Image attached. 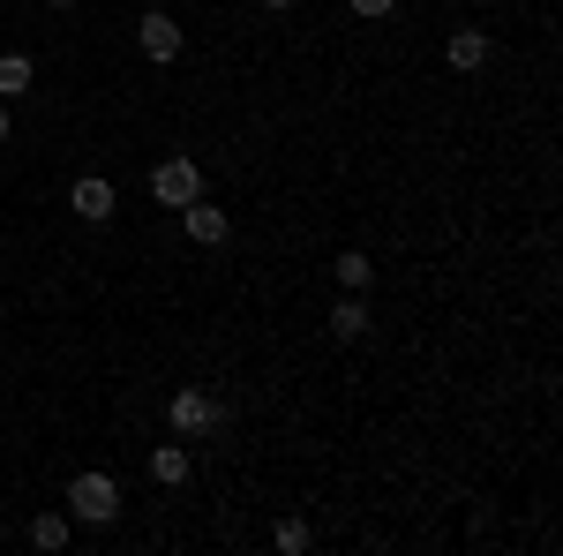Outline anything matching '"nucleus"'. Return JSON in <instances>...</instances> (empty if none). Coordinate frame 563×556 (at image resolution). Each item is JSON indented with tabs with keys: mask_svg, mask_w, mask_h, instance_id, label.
I'll return each mask as SVG.
<instances>
[{
	"mask_svg": "<svg viewBox=\"0 0 563 556\" xmlns=\"http://www.w3.org/2000/svg\"><path fill=\"white\" fill-rule=\"evenodd\" d=\"M151 196H158L166 211L196 204V196H203V166H196V159H158V166H151Z\"/></svg>",
	"mask_w": 563,
	"mask_h": 556,
	"instance_id": "7ed1b4c3",
	"label": "nucleus"
},
{
	"mask_svg": "<svg viewBox=\"0 0 563 556\" xmlns=\"http://www.w3.org/2000/svg\"><path fill=\"white\" fill-rule=\"evenodd\" d=\"M68 519L76 526H113L121 519V481L113 473H76L68 481Z\"/></svg>",
	"mask_w": 563,
	"mask_h": 556,
	"instance_id": "f03ea898",
	"label": "nucleus"
},
{
	"mask_svg": "<svg viewBox=\"0 0 563 556\" xmlns=\"http://www.w3.org/2000/svg\"><path fill=\"white\" fill-rule=\"evenodd\" d=\"M45 8H76V0H45Z\"/></svg>",
	"mask_w": 563,
	"mask_h": 556,
	"instance_id": "dca6fc26",
	"label": "nucleus"
},
{
	"mask_svg": "<svg viewBox=\"0 0 563 556\" xmlns=\"http://www.w3.org/2000/svg\"><path fill=\"white\" fill-rule=\"evenodd\" d=\"M23 90H38L31 53H8V45H0V98H23Z\"/></svg>",
	"mask_w": 563,
	"mask_h": 556,
	"instance_id": "9d476101",
	"label": "nucleus"
},
{
	"mask_svg": "<svg viewBox=\"0 0 563 556\" xmlns=\"http://www.w3.org/2000/svg\"><path fill=\"white\" fill-rule=\"evenodd\" d=\"M68 534H76V519H68V512H38V519H31V549H45V556L68 549Z\"/></svg>",
	"mask_w": 563,
	"mask_h": 556,
	"instance_id": "9b49d317",
	"label": "nucleus"
},
{
	"mask_svg": "<svg viewBox=\"0 0 563 556\" xmlns=\"http://www.w3.org/2000/svg\"><path fill=\"white\" fill-rule=\"evenodd\" d=\"M8 129H15V121H8V98H0V143H8Z\"/></svg>",
	"mask_w": 563,
	"mask_h": 556,
	"instance_id": "2eb2a0df",
	"label": "nucleus"
},
{
	"mask_svg": "<svg viewBox=\"0 0 563 556\" xmlns=\"http://www.w3.org/2000/svg\"><path fill=\"white\" fill-rule=\"evenodd\" d=\"M346 8H353V15H361V23H384V15H390V8H398V0H346Z\"/></svg>",
	"mask_w": 563,
	"mask_h": 556,
	"instance_id": "4468645a",
	"label": "nucleus"
},
{
	"mask_svg": "<svg viewBox=\"0 0 563 556\" xmlns=\"http://www.w3.org/2000/svg\"><path fill=\"white\" fill-rule=\"evenodd\" d=\"M188 473H196V451H188V444H151V481H158V489H188Z\"/></svg>",
	"mask_w": 563,
	"mask_h": 556,
	"instance_id": "6e6552de",
	"label": "nucleus"
},
{
	"mask_svg": "<svg viewBox=\"0 0 563 556\" xmlns=\"http://www.w3.org/2000/svg\"><path fill=\"white\" fill-rule=\"evenodd\" d=\"M180 226H188V241H196V249H225V233H233V218H225V204H211V196L180 204Z\"/></svg>",
	"mask_w": 563,
	"mask_h": 556,
	"instance_id": "423d86ee",
	"label": "nucleus"
},
{
	"mask_svg": "<svg viewBox=\"0 0 563 556\" xmlns=\"http://www.w3.org/2000/svg\"><path fill=\"white\" fill-rule=\"evenodd\" d=\"M361 331H368V301H361V294H339V301H331V339L353 346Z\"/></svg>",
	"mask_w": 563,
	"mask_h": 556,
	"instance_id": "1a4fd4ad",
	"label": "nucleus"
},
{
	"mask_svg": "<svg viewBox=\"0 0 563 556\" xmlns=\"http://www.w3.org/2000/svg\"><path fill=\"white\" fill-rule=\"evenodd\" d=\"M263 8H294V0H263Z\"/></svg>",
	"mask_w": 563,
	"mask_h": 556,
	"instance_id": "f3484780",
	"label": "nucleus"
},
{
	"mask_svg": "<svg viewBox=\"0 0 563 556\" xmlns=\"http://www.w3.org/2000/svg\"><path fill=\"white\" fill-rule=\"evenodd\" d=\"M271 549H278V556H301L308 549V519H278V526H271Z\"/></svg>",
	"mask_w": 563,
	"mask_h": 556,
	"instance_id": "ddd939ff",
	"label": "nucleus"
},
{
	"mask_svg": "<svg viewBox=\"0 0 563 556\" xmlns=\"http://www.w3.org/2000/svg\"><path fill=\"white\" fill-rule=\"evenodd\" d=\"M368 279H376V263L361 257V249H346V257H339V286H346V294H368Z\"/></svg>",
	"mask_w": 563,
	"mask_h": 556,
	"instance_id": "f8f14e48",
	"label": "nucleus"
},
{
	"mask_svg": "<svg viewBox=\"0 0 563 556\" xmlns=\"http://www.w3.org/2000/svg\"><path fill=\"white\" fill-rule=\"evenodd\" d=\"M135 45H143V61H180V45H188V31H180L166 8H151V15H135Z\"/></svg>",
	"mask_w": 563,
	"mask_h": 556,
	"instance_id": "20e7f679",
	"label": "nucleus"
},
{
	"mask_svg": "<svg viewBox=\"0 0 563 556\" xmlns=\"http://www.w3.org/2000/svg\"><path fill=\"white\" fill-rule=\"evenodd\" d=\"M218 422H225V399H211L203 384H180L174 399H166V428H174L180 444H196V436H211Z\"/></svg>",
	"mask_w": 563,
	"mask_h": 556,
	"instance_id": "f257e3e1",
	"label": "nucleus"
},
{
	"mask_svg": "<svg viewBox=\"0 0 563 556\" xmlns=\"http://www.w3.org/2000/svg\"><path fill=\"white\" fill-rule=\"evenodd\" d=\"M68 211L84 218V226H106V218L121 211V196H113V181H106V173H84V181L68 188Z\"/></svg>",
	"mask_w": 563,
	"mask_h": 556,
	"instance_id": "39448f33",
	"label": "nucleus"
},
{
	"mask_svg": "<svg viewBox=\"0 0 563 556\" xmlns=\"http://www.w3.org/2000/svg\"><path fill=\"white\" fill-rule=\"evenodd\" d=\"M443 61H451L459 76H474V68H488V31H481V23H459V31L443 39Z\"/></svg>",
	"mask_w": 563,
	"mask_h": 556,
	"instance_id": "0eeeda50",
	"label": "nucleus"
}]
</instances>
